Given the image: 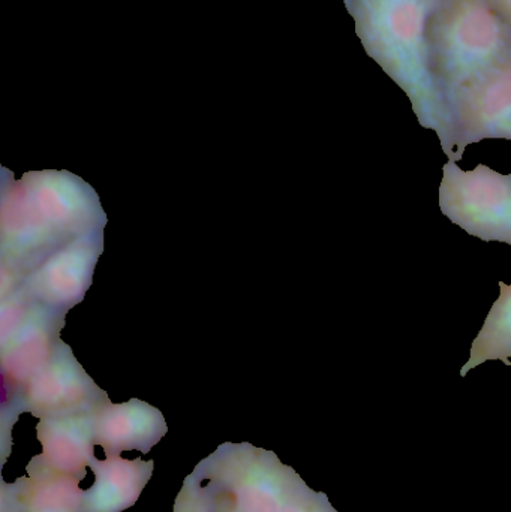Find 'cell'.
Wrapping results in <instances>:
<instances>
[{"label": "cell", "instance_id": "cell-1", "mask_svg": "<svg viewBox=\"0 0 511 512\" xmlns=\"http://www.w3.org/2000/svg\"><path fill=\"white\" fill-rule=\"evenodd\" d=\"M444 0H344L369 57L404 90L423 128L452 159L449 101L429 66V27Z\"/></svg>", "mask_w": 511, "mask_h": 512}, {"label": "cell", "instance_id": "cell-2", "mask_svg": "<svg viewBox=\"0 0 511 512\" xmlns=\"http://www.w3.org/2000/svg\"><path fill=\"white\" fill-rule=\"evenodd\" d=\"M511 56V30L489 0H444L429 27V66L447 101Z\"/></svg>", "mask_w": 511, "mask_h": 512}, {"label": "cell", "instance_id": "cell-3", "mask_svg": "<svg viewBox=\"0 0 511 512\" xmlns=\"http://www.w3.org/2000/svg\"><path fill=\"white\" fill-rule=\"evenodd\" d=\"M216 512H281L302 478L270 451L249 444H224L195 469Z\"/></svg>", "mask_w": 511, "mask_h": 512}, {"label": "cell", "instance_id": "cell-4", "mask_svg": "<svg viewBox=\"0 0 511 512\" xmlns=\"http://www.w3.org/2000/svg\"><path fill=\"white\" fill-rule=\"evenodd\" d=\"M438 203L441 213L470 236L511 246V174L483 164L464 171L449 161L443 167Z\"/></svg>", "mask_w": 511, "mask_h": 512}, {"label": "cell", "instance_id": "cell-5", "mask_svg": "<svg viewBox=\"0 0 511 512\" xmlns=\"http://www.w3.org/2000/svg\"><path fill=\"white\" fill-rule=\"evenodd\" d=\"M452 159L483 140L511 141V56L449 98Z\"/></svg>", "mask_w": 511, "mask_h": 512}, {"label": "cell", "instance_id": "cell-6", "mask_svg": "<svg viewBox=\"0 0 511 512\" xmlns=\"http://www.w3.org/2000/svg\"><path fill=\"white\" fill-rule=\"evenodd\" d=\"M107 402V394L81 369L69 346L57 340L44 367L12 397V411L60 417L93 412Z\"/></svg>", "mask_w": 511, "mask_h": 512}, {"label": "cell", "instance_id": "cell-7", "mask_svg": "<svg viewBox=\"0 0 511 512\" xmlns=\"http://www.w3.org/2000/svg\"><path fill=\"white\" fill-rule=\"evenodd\" d=\"M92 420L95 444L107 457L131 450L149 453L167 433L161 412L137 399L122 405L104 403L92 412Z\"/></svg>", "mask_w": 511, "mask_h": 512}, {"label": "cell", "instance_id": "cell-8", "mask_svg": "<svg viewBox=\"0 0 511 512\" xmlns=\"http://www.w3.org/2000/svg\"><path fill=\"white\" fill-rule=\"evenodd\" d=\"M36 435L42 445L38 460L51 471L86 477V468L95 459L92 412L41 418Z\"/></svg>", "mask_w": 511, "mask_h": 512}, {"label": "cell", "instance_id": "cell-9", "mask_svg": "<svg viewBox=\"0 0 511 512\" xmlns=\"http://www.w3.org/2000/svg\"><path fill=\"white\" fill-rule=\"evenodd\" d=\"M92 245L95 242L80 237L47 259L30 279L33 295L54 306H75L90 285L93 265L98 259Z\"/></svg>", "mask_w": 511, "mask_h": 512}, {"label": "cell", "instance_id": "cell-10", "mask_svg": "<svg viewBox=\"0 0 511 512\" xmlns=\"http://www.w3.org/2000/svg\"><path fill=\"white\" fill-rule=\"evenodd\" d=\"M95 483L84 490L80 512H122L134 507L153 472V462L125 460L119 456L93 459Z\"/></svg>", "mask_w": 511, "mask_h": 512}, {"label": "cell", "instance_id": "cell-11", "mask_svg": "<svg viewBox=\"0 0 511 512\" xmlns=\"http://www.w3.org/2000/svg\"><path fill=\"white\" fill-rule=\"evenodd\" d=\"M26 472L27 478L14 484L23 512H80L84 495L80 480L51 471L36 456Z\"/></svg>", "mask_w": 511, "mask_h": 512}, {"label": "cell", "instance_id": "cell-12", "mask_svg": "<svg viewBox=\"0 0 511 512\" xmlns=\"http://www.w3.org/2000/svg\"><path fill=\"white\" fill-rule=\"evenodd\" d=\"M500 289V297L471 345L470 360L461 370L462 378L486 361L498 360L511 366V285L500 282Z\"/></svg>", "mask_w": 511, "mask_h": 512}, {"label": "cell", "instance_id": "cell-13", "mask_svg": "<svg viewBox=\"0 0 511 512\" xmlns=\"http://www.w3.org/2000/svg\"><path fill=\"white\" fill-rule=\"evenodd\" d=\"M281 512H338L323 493L314 492L305 483L293 493Z\"/></svg>", "mask_w": 511, "mask_h": 512}, {"label": "cell", "instance_id": "cell-14", "mask_svg": "<svg viewBox=\"0 0 511 512\" xmlns=\"http://www.w3.org/2000/svg\"><path fill=\"white\" fill-rule=\"evenodd\" d=\"M174 512H216L209 499L201 490L200 484L192 475L183 484V489L177 495Z\"/></svg>", "mask_w": 511, "mask_h": 512}, {"label": "cell", "instance_id": "cell-15", "mask_svg": "<svg viewBox=\"0 0 511 512\" xmlns=\"http://www.w3.org/2000/svg\"><path fill=\"white\" fill-rule=\"evenodd\" d=\"M489 3L511 30V0H489Z\"/></svg>", "mask_w": 511, "mask_h": 512}]
</instances>
